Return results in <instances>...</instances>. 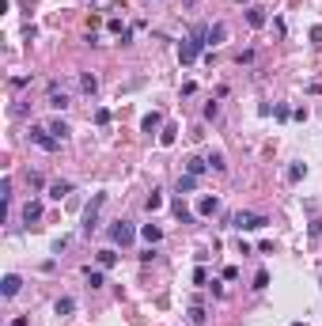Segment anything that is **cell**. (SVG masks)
Instances as JSON below:
<instances>
[{"instance_id": "7a4b0ae2", "label": "cell", "mask_w": 322, "mask_h": 326, "mask_svg": "<svg viewBox=\"0 0 322 326\" xmlns=\"http://www.w3.org/2000/svg\"><path fill=\"white\" fill-rule=\"evenodd\" d=\"M269 220L261 213H235L231 216V228H239V232H258V228H266Z\"/></svg>"}, {"instance_id": "52a82bcc", "label": "cell", "mask_w": 322, "mask_h": 326, "mask_svg": "<svg viewBox=\"0 0 322 326\" xmlns=\"http://www.w3.org/2000/svg\"><path fill=\"white\" fill-rule=\"evenodd\" d=\"M46 103H50L53 110H65V107H68V91H61V88L53 84V88H50V95H46Z\"/></svg>"}, {"instance_id": "ba28073f", "label": "cell", "mask_w": 322, "mask_h": 326, "mask_svg": "<svg viewBox=\"0 0 322 326\" xmlns=\"http://www.w3.org/2000/svg\"><path fill=\"white\" fill-rule=\"evenodd\" d=\"M68 194H72V182H68V178L50 182V197H53V201H61V197H68Z\"/></svg>"}, {"instance_id": "44dd1931", "label": "cell", "mask_w": 322, "mask_h": 326, "mask_svg": "<svg viewBox=\"0 0 322 326\" xmlns=\"http://www.w3.org/2000/svg\"><path fill=\"white\" fill-rule=\"evenodd\" d=\"M87 284H91V289H103V270H91V266H87Z\"/></svg>"}, {"instance_id": "4316f807", "label": "cell", "mask_w": 322, "mask_h": 326, "mask_svg": "<svg viewBox=\"0 0 322 326\" xmlns=\"http://www.w3.org/2000/svg\"><path fill=\"white\" fill-rule=\"evenodd\" d=\"M266 284H269V273H266V270H258V277H254V289L261 292V289H266Z\"/></svg>"}, {"instance_id": "cb8c5ba5", "label": "cell", "mask_w": 322, "mask_h": 326, "mask_svg": "<svg viewBox=\"0 0 322 326\" xmlns=\"http://www.w3.org/2000/svg\"><path fill=\"white\" fill-rule=\"evenodd\" d=\"M209 167H212V171H224L228 163H224V156H220V152H212V156H209Z\"/></svg>"}, {"instance_id": "f1b7e54d", "label": "cell", "mask_w": 322, "mask_h": 326, "mask_svg": "<svg viewBox=\"0 0 322 326\" xmlns=\"http://www.w3.org/2000/svg\"><path fill=\"white\" fill-rule=\"evenodd\" d=\"M174 213H178V220H193V216H190V209L182 205V201H174Z\"/></svg>"}, {"instance_id": "8fae6325", "label": "cell", "mask_w": 322, "mask_h": 326, "mask_svg": "<svg viewBox=\"0 0 322 326\" xmlns=\"http://www.w3.org/2000/svg\"><path fill=\"white\" fill-rule=\"evenodd\" d=\"M224 38H228V27H224V23H212L209 27V46H220Z\"/></svg>"}, {"instance_id": "5b68a950", "label": "cell", "mask_w": 322, "mask_h": 326, "mask_svg": "<svg viewBox=\"0 0 322 326\" xmlns=\"http://www.w3.org/2000/svg\"><path fill=\"white\" fill-rule=\"evenodd\" d=\"M31 140H34L38 148H46V152H57V148H61V140H57L50 129H42V126H34V129H31Z\"/></svg>"}, {"instance_id": "f546056e", "label": "cell", "mask_w": 322, "mask_h": 326, "mask_svg": "<svg viewBox=\"0 0 322 326\" xmlns=\"http://www.w3.org/2000/svg\"><path fill=\"white\" fill-rule=\"evenodd\" d=\"M311 235H322V220H315V224H311Z\"/></svg>"}, {"instance_id": "e0dca14e", "label": "cell", "mask_w": 322, "mask_h": 326, "mask_svg": "<svg viewBox=\"0 0 322 326\" xmlns=\"http://www.w3.org/2000/svg\"><path fill=\"white\" fill-rule=\"evenodd\" d=\"M205 167H209V159H186V175H205Z\"/></svg>"}, {"instance_id": "277c9868", "label": "cell", "mask_w": 322, "mask_h": 326, "mask_svg": "<svg viewBox=\"0 0 322 326\" xmlns=\"http://www.w3.org/2000/svg\"><path fill=\"white\" fill-rule=\"evenodd\" d=\"M133 235H136L133 220H114V228H110V239H114V243L129 247V243H133Z\"/></svg>"}, {"instance_id": "30bf717a", "label": "cell", "mask_w": 322, "mask_h": 326, "mask_svg": "<svg viewBox=\"0 0 322 326\" xmlns=\"http://www.w3.org/2000/svg\"><path fill=\"white\" fill-rule=\"evenodd\" d=\"M53 311H57V315L65 319V315H72V311H76V300H72V296H61V300L53 303Z\"/></svg>"}, {"instance_id": "7c38bea8", "label": "cell", "mask_w": 322, "mask_h": 326, "mask_svg": "<svg viewBox=\"0 0 322 326\" xmlns=\"http://www.w3.org/2000/svg\"><path fill=\"white\" fill-rule=\"evenodd\" d=\"M38 216H42V201H27L23 205V220L31 224V220H38Z\"/></svg>"}, {"instance_id": "9a60e30c", "label": "cell", "mask_w": 322, "mask_h": 326, "mask_svg": "<svg viewBox=\"0 0 322 326\" xmlns=\"http://www.w3.org/2000/svg\"><path fill=\"white\" fill-rule=\"evenodd\" d=\"M46 129H50V133H53V137H57V140H61V145H65V140H68V133H72V129H68V126H65V121H50V126H46Z\"/></svg>"}, {"instance_id": "4fadbf2b", "label": "cell", "mask_w": 322, "mask_h": 326, "mask_svg": "<svg viewBox=\"0 0 322 326\" xmlns=\"http://www.w3.org/2000/svg\"><path fill=\"white\" fill-rule=\"evenodd\" d=\"M216 209H220V201H216V197H201V201H197V213H201V216H212Z\"/></svg>"}, {"instance_id": "d4e9b609", "label": "cell", "mask_w": 322, "mask_h": 326, "mask_svg": "<svg viewBox=\"0 0 322 326\" xmlns=\"http://www.w3.org/2000/svg\"><path fill=\"white\" fill-rule=\"evenodd\" d=\"M174 133H178L174 126H167V129H163V137H159V145H163V148H167V145H174Z\"/></svg>"}, {"instance_id": "5bb4252c", "label": "cell", "mask_w": 322, "mask_h": 326, "mask_svg": "<svg viewBox=\"0 0 322 326\" xmlns=\"http://www.w3.org/2000/svg\"><path fill=\"white\" fill-rule=\"evenodd\" d=\"M197 190V175H178V194H193Z\"/></svg>"}, {"instance_id": "7402d4cb", "label": "cell", "mask_w": 322, "mask_h": 326, "mask_svg": "<svg viewBox=\"0 0 322 326\" xmlns=\"http://www.w3.org/2000/svg\"><path fill=\"white\" fill-rule=\"evenodd\" d=\"M159 121H163L159 114H148V118L140 121V129H144V133H152V129H159Z\"/></svg>"}, {"instance_id": "484cf974", "label": "cell", "mask_w": 322, "mask_h": 326, "mask_svg": "<svg viewBox=\"0 0 322 326\" xmlns=\"http://www.w3.org/2000/svg\"><path fill=\"white\" fill-rule=\"evenodd\" d=\"M304 175H307V167H304V163H296V167L288 171V178H292V182H299V178H304Z\"/></svg>"}, {"instance_id": "83f0119b", "label": "cell", "mask_w": 322, "mask_h": 326, "mask_svg": "<svg viewBox=\"0 0 322 326\" xmlns=\"http://www.w3.org/2000/svg\"><path fill=\"white\" fill-rule=\"evenodd\" d=\"M0 197H4V201H12V178H4V182H0Z\"/></svg>"}, {"instance_id": "603a6c76", "label": "cell", "mask_w": 322, "mask_h": 326, "mask_svg": "<svg viewBox=\"0 0 322 326\" xmlns=\"http://www.w3.org/2000/svg\"><path fill=\"white\" fill-rule=\"evenodd\" d=\"M144 205H148V213H155V209L163 205V194H159V190H152V194H148V201H144Z\"/></svg>"}, {"instance_id": "6da1fadb", "label": "cell", "mask_w": 322, "mask_h": 326, "mask_svg": "<svg viewBox=\"0 0 322 326\" xmlns=\"http://www.w3.org/2000/svg\"><path fill=\"white\" fill-rule=\"evenodd\" d=\"M106 205V194H95L91 197V205L84 209V235H91L95 228H99V209Z\"/></svg>"}, {"instance_id": "3957f363", "label": "cell", "mask_w": 322, "mask_h": 326, "mask_svg": "<svg viewBox=\"0 0 322 326\" xmlns=\"http://www.w3.org/2000/svg\"><path fill=\"white\" fill-rule=\"evenodd\" d=\"M201 46H205V42H201V38H193V34L182 38V42H178V61H182V65H193V61L201 57Z\"/></svg>"}, {"instance_id": "1f68e13d", "label": "cell", "mask_w": 322, "mask_h": 326, "mask_svg": "<svg viewBox=\"0 0 322 326\" xmlns=\"http://www.w3.org/2000/svg\"><path fill=\"white\" fill-rule=\"evenodd\" d=\"M239 4H247V0H239Z\"/></svg>"}, {"instance_id": "9c48e42d", "label": "cell", "mask_w": 322, "mask_h": 326, "mask_svg": "<svg viewBox=\"0 0 322 326\" xmlns=\"http://www.w3.org/2000/svg\"><path fill=\"white\" fill-rule=\"evenodd\" d=\"M247 23H250V27H266V8L250 4V8H247Z\"/></svg>"}, {"instance_id": "4dcf8cb0", "label": "cell", "mask_w": 322, "mask_h": 326, "mask_svg": "<svg viewBox=\"0 0 322 326\" xmlns=\"http://www.w3.org/2000/svg\"><path fill=\"white\" fill-rule=\"evenodd\" d=\"M296 326H307V322H296Z\"/></svg>"}, {"instance_id": "d6986e66", "label": "cell", "mask_w": 322, "mask_h": 326, "mask_svg": "<svg viewBox=\"0 0 322 326\" xmlns=\"http://www.w3.org/2000/svg\"><path fill=\"white\" fill-rule=\"evenodd\" d=\"M140 235L148 239V243H159V239H163V232H159L155 224H144V228H140Z\"/></svg>"}, {"instance_id": "ffe728a7", "label": "cell", "mask_w": 322, "mask_h": 326, "mask_svg": "<svg viewBox=\"0 0 322 326\" xmlns=\"http://www.w3.org/2000/svg\"><path fill=\"white\" fill-rule=\"evenodd\" d=\"M190 322H193V326H205V322H209V319H205V308L193 303V308H190Z\"/></svg>"}, {"instance_id": "2e32d148", "label": "cell", "mask_w": 322, "mask_h": 326, "mask_svg": "<svg viewBox=\"0 0 322 326\" xmlns=\"http://www.w3.org/2000/svg\"><path fill=\"white\" fill-rule=\"evenodd\" d=\"M80 91H87V95H95V91H99V80H95L91 72H84V76H80Z\"/></svg>"}, {"instance_id": "ac0fdd59", "label": "cell", "mask_w": 322, "mask_h": 326, "mask_svg": "<svg viewBox=\"0 0 322 326\" xmlns=\"http://www.w3.org/2000/svg\"><path fill=\"white\" fill-rule=\"evenodd\" d=\"M95 262H99V270H110V266L118 262V254H114V251H99V258H95Z\"/></svg>"}, {"instance_id": "8992f818", "label": "cell", "mask_w": 322, "mask_h": 326, "mask_svg": "<svg viewBox=\"0 0 322 326\" xmlns=\"http://www.w3.org/2000/svg\"><path fill=\"white\" fill-rule=\"evenodd\" d=\"M19 289H23V277H19V273H8L4 281H0V296H4V300H12Z\"/></svg>"}]
</instances>
